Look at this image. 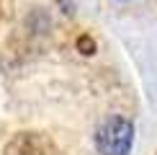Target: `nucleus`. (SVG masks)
Returning <instances> with one entry per match:
<instances>
[{
    "instance_id": "f257e3e1",
    "label": "nucleus",
    "mask_w": 157,
    "mask_h": 155,
    "mask_svg": "<svg viewBox=\"0 0 157 155\" xmlns=\"http://www.w3.org/2000/svg\"><path fill=\"white\" fill-rule=\"evenodd\" d=\"M134 145V124L124 116H108L95 129V147L101 155H129Z\"/></svg>"
}]
</instances>
